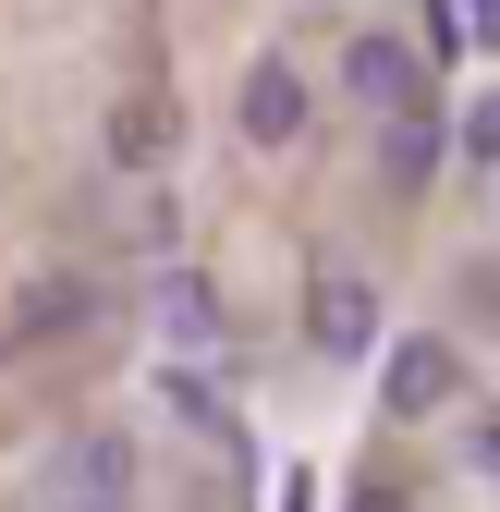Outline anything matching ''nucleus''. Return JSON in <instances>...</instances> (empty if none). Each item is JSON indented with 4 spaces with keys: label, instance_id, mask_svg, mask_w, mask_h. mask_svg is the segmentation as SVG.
Wrapping results in <instances>:
<instances>
[{
    "label": "nucleus",
    "instance_id": "f257e3e1",
    "mask_svg": "<svg viewBox=\"0 0 500 512\" xmlns=\"http://www.w3.org/2000/svg\"><path fill=\"white\" fill-rule=\"evenodd\" d=\"M342 98L379 122V135H391V122H427V61H415L403 37H354V49H342Z\"/></svg>",
    "mask_w": 500,
    "mask_h": 512
},
{
    "label": "nucleus",
    "instance_id": "f03ea898",
    "mask_svg": "<svg viewBox=\"0 0 500 512\" xmlns=\"http://www.w3.org/2000/svg\"><path fill=\"white\" fill-rule=\"evenodd\" d=\"M147 317H159V354H171V366H196V378H208V366L232 354V317H220V293H208L196 269H159Z\"/></svg>",
    "mask_w": 500,
    "mask_h": 512
},
{
    "label": "nucleus",
    "instance_id": "7ed1b4c3",
    "mask_svg": "<svg viewBox=\"0 0 500 512\" xmlns=\"http://www.w3.org/2000/svg\"><path fill=\"white\" fill-rule=\"evenodd\" d=\"M379 403H391V415H440V403H452V342H427V330L391 342V354H379Z\"/></svg>",
    "mask_w": 500,
    "mask_h": 512
},
{
    "label": "nucleus",
    "instance_id": "20e7f679",
    "mask_svg": "<svg viewBox=\"0 0 500 512\" xmlns=\"http://www.w3.org/2000/svg\"><path fill=\"white\" fill-rule=\"evenodd\" d=\"M122 476H135V452H122V439H74V452L49 464V500H61V512H110Z\"/></svg>",
    "mask_w": 500,
    "mask_h": 512
},
{
    "label": "nucleus",
    "instance_id": "39448f33",
    "mask_svg": "<svg viewBox=\"0 0 500 512\" xmlns=\"http://www.w3.org/2000/svg\"><path fill=\"white\" fill-rule=\"evenodd\" d=\"M318 342H330L342 366H354V354H391V342H379V293H366L354 269H318Z\"/></svg>",
    "mask_w": 500,
    "mask_h": 512
},
{
    "label": "nucleus",
    "instance_id": "423d86ee",
    "mask_svg": "<svg viewBox=\"0 0 500 512\" xmlns=\"http://www.w3.org/2000/svg\"><path fill=\"white\" fill-rule=\"evenodd\" d=\"M232 110H244V135H257V147H293V135H305V74H293V61H257Z\"/></svg>",
    "mask_w": 500,
    "mask_h": 512
},
{
    "label": "nucleus",
    "instance_id": "0eeeda50",
    "mask_svg": "<svg viewBox=\"0 0 500 512\" xmlns=\"http://www.w3.org/2000/svg\"><path fill=\"white\" fill-rule=\"evenodd\" d=\"M440 147H452V135H440V110H427V122H391V135H379V171H391L403 196H415V183L440 171Z\"/></svg>",
    "mask_w": 500,
    "mask_h": 512
},
{
    "label": "nucleus",
    "instance_id": "6e6552de",
    "mask_svg": "<svg viewBox=\"0 0 500 512\" xmlns=\"http://www.w3.org/2000/svg\"><path fill=\"white\" fill-rule=\"evenodd\" d=\"M159 415H183V427H196V439H232V403L208 391V378H196V366H159Z\"/></svg>",
    "mask_w": 500,
    "mask_h": 512
},
{
    "label": "nucleus",
    "instance_id": "1a4fd4ad",
    "mask_svg": "<svg viewBox=\"0 0 500 512\" xmlns=\"http://www.w3.org/2000/svg\"><path fill=\"white\" fill-rule=\"evenodd\" d=\"M159 147H171V122H159L147 98H122V110H110V159H135V171H147Z\"/></svg>",
    "mask_w": 500,
    "mask_h": 512
},
{
    "label": "nucleus",
    "instance_id": "9d476101",
    "mask_svg": "<svg viewBox=\"0 0 500 512\" xmlns=\"http://www.w3.org/2000/svg\"><path fill=\"white\" fill-rule=\"evenodd\" d=\"M452 159L500 171V86H488V98H464V122H452Z\"/></svg>",
    "mask_w": 500,
    "mask_h": 512
},
{
    "label": "nucleus",
    "instance_id": "9b49d317",
    "mask_svg": "<svg viewBox=\"0 0 500 512\" xmlns=\"http://www.w3.org/2000/svg\"><path fill=\"white\" fill-rule=\"evenodd\" d=\"M452 13H464V37H476V49H500V0H452Z\"/></svg>",
    "mask_w": 500,
    "mask_h": 512
},
{
    "label": "nucleus",
    "instance_id": "f8f14e48",
    "mask_svg": "<svg viewBox=\"0 0 500 512\" xmlns=\"http://www.w3.org/2000/svg\"><path fill=\"white\" fill-rule=\"evenodd\" d=\"M354 512H403V500H391V488H354Z\"/></svg>",
    "mask_w": 500,
    "mask_h": 512
}]
</instances>
